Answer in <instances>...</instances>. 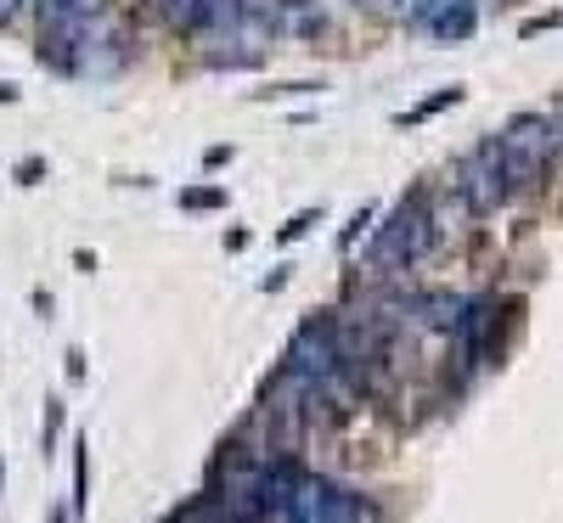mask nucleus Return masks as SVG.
Returning a JSON list of instances; mask_svg holds the SVG:
<instances>
[{
    "label": "nucleus",
    "instance_id": "nucleus-7",
    "mask_svg": "<svg viewBox=\"0 0 563 523\" xmlns=\"http://www.w3.org/2000/svg\"><path fill=\"white\" fill-rule=\"evenodd\" d=\"M440 34H467V29H474V12H467V7H456V12H440V23H434Z\"/></svg>",
    "mask_w": 563,
    "mask_h": 523
},
{
    "label": "nucleus",
    "instance_id": "nucleus-2",
    "mask_svg": "<svg viewBox=\"0 0 563 523\" xmlns=\"http://www.w3.org/2000/svg\"><path fill=\"white\" fill-rule=\"evenodd\" d=\"M456 192L467 198L474 214H496L501 209V198H507V164H501L496 141H485V147H474L456 164Z\"/></svg>",
    "mask_w": 563,
    "mask_h": 523
},
{
    "label": "nucleus",
    "instance_id": "nucleus-10",
    "mask_svg": "<svg viewBox=\"0 0 563 523\" xmlns=\"http://www.w3.org/2000/svg\"><path fill=\"white\" fill-rule=\"evenodd\" d=\"M57 427H63V405H57V400H45V445L57 439Z\"/></svg>",
    "mask_w": 563,
    "mask_h": 523
},
{
    "label": "nucleus",
    "instance_id": "nucleus-9",
    "mask_svg": "<svg viewBox=\"0 0 563 523\" xmlns=\"http://www.w3.org/2000/svg\"><path fill=\"white\" fill-rule=\"evenodd\" d=\"M361 12H372V18H395L400 12V0H355Z\"/></svg>",
    "mask_w": 563,
    "mask_h": 523
},
{
    "label": "nucleus",
    "instance_id": "nucleus-5",
    "mask_svg": "<svg viewBox=\"0 0 563 523\" xmlns=\"http://www.w3.org/2000/svg\"><path fill=\"white\" fill-rule=\"evenodd\" d=\"M276 29L294 34V40H310V34L327 29V12L316 7V0H282V7H276Z\"/></svg>",
    "mask_w": 563,
    "mask_h": 523
},
{
    "label": "nucleus",
    "instance_id": "nucleus-1",
    "mask_svg": "<svg viewBox=\"0 0 563 523\" xmlns=\"http://www.w3.org/2000/svg\"><path fill=\"white\" fill-rule=\"evenodd\" d=\"M288 371H299L305 383H327V377H339V321L333 315H310L299 332H294V344H288V360H282Z\"/></svg>",
    "mask_w": 563,
    "mask_h": 523
},
{
    "label": "nucleus",
    "instance_id": "nucleus-6",
    "mask_svg": "<svg viewBox=\"0 0 563 523\" xmlns=\"http://www.w3.org/2000/svg\"><path fill=\"white\" fill-rule=\"evenodd\" d=\"M40 23H85L90 18V0H34Z\"/></svg>",
    "mask_w": 563,
    "mask_h": 523
},
{
    "label": "nucleus",
    "instance_id": "nucleus-3",
    "mask_svg": "<svg viewBox=\"0 0 563 523\" xmlns=\"http://www.w3.org/2000/svg\"><path fill=\"white\" fill-rule=\"evenodd\" d=\"M429 243H434V225H429V209H422V192H417V198H406V203L395 209V220L378 231V259H384V265H411Z\"/></svg>",
    "mask_w": 563,
    "mask_h": 523
},
{
    "label": "nucleus",
    "instance_id": "nucleus-11",
    "mask_svg": "<svg viewBox=\"0 0 563 523\" xmlns=\"http://www.w3.org/2000/svg\"><path fill=\"white\" fill-rule=\"evenodd\" d=\"M310 225H316V214H299L294 225H282V243H294V236H305Z\"/></svg>",
    "mask_w": 563,
    "mask_h": 523
},
{
    "label": "nucleus",
    "instance_id": "nucleus-12",
    "mask_svg": "<svg viewBox=\"0 0 563 523\" xmlns=\"http://www.w3.org/2000/svg\"><path fill=\"white\" fill-rule=\"evenodd\" d=\"M18 7H23V0H0V29H7V23L18 18Z\"/></svg>",
    "mask_w": 563,
    "mask_h": 523
},
{
    "label": "nucleus",
    "instance_id": "nucleus-4",
    "mask_svg": "<svg viewBox=\"0 0 563 523\" xmlns=\"http://www.w3.org/2000/svg\"><path fill=\"white\" fill-rule=\"evenodd\" d=\"M552 158V130L541 119H519L507 135H501V164L512 180H536Z\"/></svg>",
    "mask_w": 563,
    "mask_h": 523
},
{
    "label": "nucleus",
    "instance_id": "nucleus-8",
    "mask_svg": "<svg viewBox=\"0 0 563 523\" xmlns=\"http://www.w3.org/2000/svg\"><path fill=\"white\" fill-rule=\"evenodd\" d=\"M180 203H186V209H220V203H225V192H186Z\"/></svg>",
    "mask_w": 563,
    "mask_h": 523
}]
</instances>
